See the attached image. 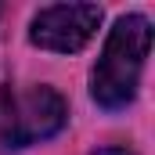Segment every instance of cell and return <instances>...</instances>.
<instances>
[{"mask_svg":"<svg viewBox=\"0 0 155 155\" xmlns=\"http://www.w3.org/2000/svg\"><path fill=\"white\" fill-rule=\"evenodd\" d=\"M94 155H134L130 148H123V144H108V148H97Z\"/></svg>","mask_w":155,"mask_h":155,"instance_id":"cell-4","label":"cell"},{"mask_svg":"<svg viewBox=\"0 0 155 155\" xmlns=\"http://www.w3.org/2000/svg\"><path fill=\"white\" fill-rule=\"evenodd\" d=\"M148 47H152V22L144 15H123L112 25L90 76V94L105 112H119L137 97Z\"/></svg>","mask_w":155,"mask_h":155,"instance_id":"cell-1","label":"cell"},{"mask_svg":"<svg viewBox=\"0 0 155 155\" xmlns=\"http://www.w3.org/2000/svg\"><path fill=\"white\" fill-rule=\"evenodd\" d=\"M97 25H101L97 4H54L36 11L29 25V40L54 54H76L94 40Z\"/></svg>","mask_w":155,"mask_h":155,"instance_id":"cell-3","label":"cell"},{"mask_svg":"<svg viewBox=\"0 0 155 155\" xmlns=\"http://www.w3.org/2000/svg\"><path fill=\"white\" fill-rule=\"evenodd\" d=\"M69 119L65 97L47 87H4L0 90V152H18L54 137Z\"/></svg>","mask_w":155,"mask_h":155,"instance_id":"cell-2","label":"cell"}]
</instances>
